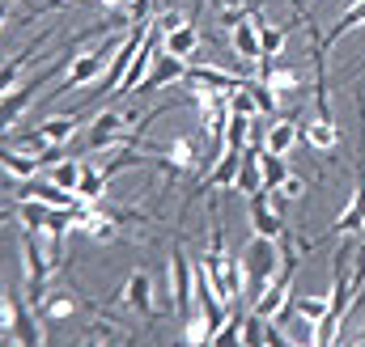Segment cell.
<instances>
[{
    "label": "cell",
    "instance_id": "obj_4",
    "mask_svg": "<svg viewBox=\"0 0 365 347\" xmlns=\"http://www.w3.org/2000/svg\"><path fill=\"white\" fill-rule=\"evenodd\" d=\"M182 81H187V93L191 97L195 93H230V89H238L247 81V73H230L221 64H187Z\"/></svg>",
    "mask_w": 365,
    "mask_h": 347
},
{
    "label": "cell",
    "instance_id": "obj_6",
    "mask_svg": "<svg viewBox=\"0 0 365 347\" xmlns=\"http://www.w3.org/2000/svg\"><path fill=\"white\" fill-rule=\"evenodd\" d=\"M247 216H251V233H259V237H272V242H280V237L289 233V229H284V216H280L272 203H268V195H264V191L247 195Z\"/></svg>",
    "mask_w": 365,
    "mask_h": 347
},
{
    "label": "cell",
    "instance_id": "obj_14",
    "mask_svg": "<svg viewBox=\"0 0 365 347\" xmlns=\"http://www.w3.org/2000/svg\"><path fill=\"white\" fill-rule=\"evenodd\" d=\"M251 17H255V26H259V73H264V68H272V60L284 51V30H280V26H268V21L259 17V9H251Z\"/></svg>",
    "mask_w": 365,
    "mask_h": 347
},
{
    "label": "cell",
    "instance_id": "obj_28",
    "mask_svg": "<svg viewBox=\"0 0 365 347\" xmlns=\"http://www.w3.org/2000/svg\"><path fill=\"white\" fill-rule=\"evenodd\" d=\"M86 237H93V242H115V237H119V220L106 216L102 208H93L90 225H86Z\"/></svg>",
    "mask_w": 365,
    "mask_h": 347
},
{
    "label": "cell",
    "instance_id": "obj_18",
    "mask_svg": "<svg viewBox=\"0 0 365 347\" xmlns=\"http://www.w3.org/2000/svg\"><path fill=\"white\" fill-rule=\"evenodd\" d=\"M234 191H242V195L264 191V174H259V144H251V149L242 153V170H238V186H234Z\"/></svg>",
    "mask_w": 365,
    "mask_h": 347
},
{
    "label": "cell",
    "instance_id": "obj_5",
    "mask_svg": "<svg viewBox=\"0 0 365 347\" xmlns=\"http://www.w3.org/2000/svg\"><path fill=\"white\" fill-rule=\"evenodd\" d=\"M191 297H195V267L187 259V250L175 246L170 250V301H175L179 314H187L191 309Z\"/></svg>",
    "mask_w": 365,
    "mask_h": 347
},
{
    "label": "cell",
    "instance_id": "obj_32",
    "mask_svg": "<svg viewBox=\"0 0 365 347\" xmlns=\"http://www.w3.org/2000/svg\"><path fill=\"white\" fill-rule=\"evenodd\" d=\"M17 326V301L9 297V288H0V335H13Z\"/></svg>",
    "mask_w": 365,
    "mask_h": 347
},
{
    "label": "cell",
    "instance_id": "obj_19",
    "mask_svg": "<svg viewBox=\"0 0 365 347\" xmlns=\"http://www.w3.org/2000/svg\"><path fill=\"white\" fill-rule=\"evenodd\" d=\"M162 166H166V170H175V174L195 170V140H191V136H179V140H175V144L166 149Z\"/></svg>",
    "mask_w": 365,
    "mask_h": 347
},
{
    "label": "cell",
    "instance_id": "obj_34",
    "mask_svg": "<svg viewBox=\"0 0 365 347\" xmlns=\"http://www.w3.org/2000/svg\"><path fill=\"white\" fill-rule=\"evenodd\" d=\"M64 4H77V0H51L47 9H64ZM47 9H43V13H47Z\"/></svg>",
    "mask_w": 365,
    "mask_h": 347
},
{
    "label": "cell",
    "instance_id": "obj_24",
    "mask_svg": "<svg viewBox=\"0 0 365 347\" xmlns=\"http://www.w3.org/2000/svg\"><path fill=\"white\" fill-rule=\"evenodd\" d=\"M212 335H217V326H212L208 314L200 309V314H191L187 326H182V347H208L212 343Z\"/></svg>",
    "mask_w": 365,
    "mask_h": 347
},
{
    "label": "cell",
    "instance_id": "obj_17",
    "mask_svg": "<svg viewBox=\"0 0 365 347\" xmlns=\"http://www.w3.org/2000/svg\"><path fill=\"white\" fill-rule=\"evenodd\" d=\"M357 26H365V0H353V4L336 17V26H331V30H327V38H323V51H327V47H336V43H340L344 34H353Z\"/></svg>",
    "mask_w": 365,
    "mask_h": 347
},
{
    "label": "cell",
    "instance_id": "obj_9",
    "mask_svg": "<svg viewBox=\"0 0 365 347\" xmlns=\"http://www.w3.org/2000/svg\"><path fill=\"white\" fill-rule=\"evenodd\" d=\"M361 229H365V178L357 182V191H353V199L344 203V212L336 216L331 233H340V237H357Z\"/></svg>",
    "mask_w": 365,
    "mask_h": 347
},
{
    "label": "cell",
    "instance_id": "obj_2",
    "mask_svg": "<svg viewBox=\"0 0 365 347\" xmlns=\"http://www.w3.org/2000/svg\"><path fill=\"white\" fill-rule=\"evenodd\" d=\"M242 259V267H247V292H264L268 288V279H272L276 271H280V259H284V250H280V242H272V237H251V246L238 255Z\"/></svg>",
    "mask_w": 365,
    "mask_h": 347
},
{
    "label": "cell",
    "instance_id": "obj_22",
    "mask_svg": "<svg viewBox=\"0 0 365 347\" xmlns=\"http://www.w3.org/2000/svg\"><path fill=\"white\" fill-rule=\"evenodd\" d=\"M251 123L255 119H247V114H230L225 119V136H221V149H251Z\"/></svg>",
    "mask_w": 365,
    "mask_h": 347
},
{
    "label": "cell",
    "instance_id": "obj_15",
    "mask_svg": "<svg viewBox=\"0 0 365 347\" xmlns=\"http://www.w3.org/2000/svg\"><path fill=\"white\" fill-rule=\"evenodd\" d=\"M297 140H302V127H297L293 119H272V123L264 127V149H268V153H280V157H284Z\"/></svg>",
    "mask_w": 365,
    "mask_h": 347
},
{
    "label": "cell",
    "instance_id": "obj_11",
    "mask_svg": "<svg viewBox=\"0 0 365 347\" xmlns=\"http://www.w3.org/2000/svg\"><path fill=\"white\" fill-rule=\"evenodd\" d=\"M230 47H234V55H242L247 64H259V26H255V17H242V21L230 30Z\"/></svg>",
    "mask_w": 365,
    "mask_h": 347
},
{
    "label": "cell",
    "instance_id": "obj_30",
    "mask_svg": "<svg viewBox=\"0 0 365 347\" xmlns=\"http://www.w3.org/2000/svg\"><path fill=\"white\" fill-rule=\"evenodd\" d=\"M102 186H106V178H102V170H98L93 161H86V170H81V186H77V195H81V199H93V203H98V195H102Z\"/></svg>",
    "mask_w": 365,
    "mask_h": 347
},
{
    "label": "cell",
    "instance_id": "obj_20",
    "mask_svg": "<svg viewBox=\"0 0 365 347\" xmlns=\"http://www.w3.org/2000/svg\"><path fill=\"white\" fill-rule=\"evenodd\" d=\"M302 136H306V140H310V149H319V153H331V149L340 144V132H336V123H331V119H319V114L310 119V127H306Z\"/></svg>",
    "mask_w": 365,
    "mask_h": 347
},
{
    "label": "cell",
    "instance_id": "obj_37",
    "mask_svg": "<svg viewBox=\"0 0 365 347\" xmlns=\"http://www.w3.org/2000/svg\"><path fill=\"white\" fill-rule=\"evenodd\" d=\"M353 347H365V335H361V339H357V343H353Z\"/></svg>",
    "mask_w": 365,
    "mask_h": 347
},
{
    "label": "cell",
    "instance_id": "obj_23",
    "mask_svg": "<svg viewBox=\"0 0 365 347\" xmlns=\"http://www.w3.org/2000/svg\"><path fill=\"white\" fill-rule=\"evenodd\" d=\"M51 212L56 208H47V203H38V199H17V220H21V229H30V233H38L47 220H51Z\"/></svg>",
    "mask_w": 365,
    "mask_h": 347
},
{
    "label": "cell",
    "instance_id": "obj_26",
    "mask_svg": "<svg viewBox=\"0 0 365 347\" xmlns=\"http://www.w3.org/2000/svg\"><path fill=\"white\" fill-rule=\"evenodd\" d=\"M73 314H77V297H73V292L47 297V301L38 305V318H47V322H64V318H73Z\"/></svg>",
    "mask_w": 365,
    "mask_h": 347
},
{
    "label": "cell",
    "instance_id": "obj_36",
    "mask_svg": "<svg viewBox=\"0 0 365 347\" xmlns=\"http://www.w3.org/2000/svg\"><path fill=\"white\" fill-rule=\"evenodd\" d=\"M81 347H102V339H86V343H81Z\"/></svg>",
    "mask_w": 365,
    "mask_h": 347
},
{
    "label": "cell",
    "instance_id": "obj_8",
    "mask_svg": "<svg viewBox=\"0 0 365 347\" xmlns=\"http://www.w3.org/2000/svg\"><path fill=\"white\" fill-rule=\"evenodd\" d=\"M242 153H247V149H221V157L212 161V170L204 174V191H225V186H238Z\"/></svg>",
    "mask_w": 365,
    "mask_h": 347
},
{
    "label": "cell",
    "instance_id": "obj_16",
    "mask_svg": "<svg viewBox=\"0 0 365 347\" xmlns=\"http://www.w3.org/2000/svg\"><path fill=\"white\" fill-rule=\"evenodd\" d=\"M77 132H81V123H77L73 114H51V119H43V123H38V136H43L51 149H64Z\"/></svg>",
    "mask_w": 365,
    "mask_h": 347
},
{
    "label": "cell",
    "instance_id": "obj_35",
    "mask_svg": "<svg viewBox=\"0 0 365 347\" xmlns=\"http://www.w3.org/2000/svg\"><path fill=\"white\" fill-rule=\"evenodd\" d=\"M4 21H9V9H4V4H0V30H4Z\"/></svg>",
    "mask_w": 365,
    "mask_h": 347
},
{
    "label": "cell",
    "instance_id": "obj_1",
    "mask_svg": "<svg viewBox=\"0 0 365 347\" xmlns=\"http://www.w3.org/2000/svg\"><path fill=\"white\" fill-rule=\"evenodd\" d=\"M119 38H123V34H106L102 43L86 47L81 55H73V64H68V77L60 81V89H56V93H64V89L98 85V77L106 73V64H110V55H115V47H119ZM56 93H51V97H56Z\"/></svg>",
    "mask_w": 365,
    "mask_h": 347
},
{
    "label": "cell",
    "instance_id": "obj_7",
    "mask_svg": "<svg viewBox=\"0 0 365 347\" xmlns=\"http://www.w3.org/2000/svg\"><path fill=\"white\" fill-rule=\"evenodd\" d=\"M182 73H187V60H175V55H166V51H162V55L153 60L149 77H145V81H140V89H136V93H140V102H145L149 93H158V89H166V85H175V81H182Z\"/></svg>",
    "mask_w": 365,
    "mask_h": 347
},
{
    "label": "cell",
    "instance_id": "obj_3",
    "mask_svg": "<svg viewBox=\"0 0 365 347\" xmlns=\"http://www.w3.org/2000/svg\"><path fill=\"white\" fill-rule=\"evenodd\" d=\"M158 26H162V51L191 64V55L200 51V30H195V21L182 17L179 9H175V13H162Z\"/></svg>",
    "mask_w": 365,
    "mask_h": 347
},
{
    "label": "cell",
    "instance_id": "obj_33",
    "mask_svg": "<svg viewBox=\"0 0 365 347\" xmlns=\"http://www.w3.org/2000/svg\"><path fill=\"white\" fill-rule=\"evenodd\" d=\"M280 195H284L289 203H293V199H302V195H306V178H302V174H293V170H289V178L280 182Z\"/></svg>",
    "mask_w": 365,
    "mask_h": 347
},
{
    "label": "cell",
    "instance_id": "obj_10",
    "mask_svg": "<svg viewBox=\"0 0 365 347\" xmlns=\"http://www.w3.org/2000/svg\"><path fill=\"white\" fill-rule=\"evenodd\" d=\"M123 305L132 309V314H140V318H153V279L145 275V271H136L132 279H128V288H123Z\"/></svg>",
    "mask_w": 365,
    "mask_h": 347
},
{
    "label": "cell",
    "instance_id": "obj_25",
    "mask_svg": "<svg viewBox=\"0 0 365 347\" xmlns=\"http://www.w3.org/2000/svg\"><path fill=\"white\" fill-rule=\"evenodd\" d=\"M81 170H86V161H77V157H60V161L51 166V182L77 195V186H81Z\"/></svg>",
    "mask_w": 365,
    "mask_h": 347
},
{
    "label": "cell",
    "instance_id": "obj_13",
    "mask_svg": "<svg viewBox=\"0 0 365 347\" xmlns=\"http://www.w3.org/2000/svg\"><path fill=\"white\" fill-rule=\"evenodd\" d=\"M259 81L268 85V93L276 97V106H280V102H289V97L297 93V85H302V77H297L289 64H272V68H264V73H259Z\"/></svg>",
    "mask_w": 365,
    "mask_h": 347
},
{
    "label": "cell",
    "instance_id": "obj_27",
    "mask_svg": "<svg viewBox=\"0 0 365 347\" xmlns=\"http://www.w3.org/2000/svg\"><path fill=\"white\" fill-rule=\"evenodd\" d=\"M259 174H264V186H280V182L289 178V161H284L280 153L259 149Z\"/></svg>",
    "mask_w": 365,
    "mask_h": 347
},
{
    "label": "cell",
    "instance_id": "obj_29",
    "mask_svg": "<svg viewBox=\"0 0 365 347\" xmlns=\"http://www.w3.org/2000/svg\"><path fill=\"white\" fill-rule=\"evenodd\" d=\"M208 347H247V343H242V318H234V314H230V318L221 322V331L212 335V343H208Z\"/></svg>",
    "mask_w": 365,
    "mask_h": 347
},
{
    "label": "cell",
    "instance_id": "obj_31",
    "mask_svg": "<svg viewBox=\"0 0 365 347\" xmlns=\"http://www.w3.org/2000/svg\"><path fill=\"white\" fill-rule=\"evenodd\" d=\"M242 17H251V9H247V4H238V0H221V13H217V21H221L225 30H234Z\"/></svg>",
    "mask_w": 365,
    "mask_h": 347
},
{
    "label": "cell",
    "instance_id": "obj_21",
    "mask_svg": "<svg viewBox=\"0 0 365 347\" xmlns=\"http://www.w3.org/2000/svg\"><path fill=\"white\" fill-rule=\"evenodd\" d=\"M327 309H331V297H297L293 292V301H289V314H297L302 322H323L327 318Z\"/></svg>",
    "mask_w": 365,
    "mask_h": 347
},
{
    "label": "cell",
    "instance_id": "obj_12",
    "mask_svg": "<svg viewBox=\"0 0 365 347\" xmlns=\"http://www.w3.org/2000/svg\"><path fill=\"white\" fill-rule=\"evenodd\" d=\"M43 166H47L43 157H30V153H21V149H4V153H0V170L9 174V178H17V182H34Z\"/></svg>",
    "mask_w": 365,
    "mask_h": 347
}]
</instances>
